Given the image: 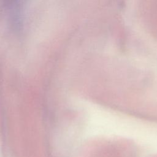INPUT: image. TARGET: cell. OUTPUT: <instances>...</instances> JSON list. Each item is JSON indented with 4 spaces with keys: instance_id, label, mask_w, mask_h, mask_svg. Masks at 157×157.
<instances>
[{
    "instance_id": "6da1fadb",
    "label": "cell",
    "mask_w": 157,
    "mask_h": 157,
    "mask_svg": "<svg viewBox=\"0 0 157 157\" xmlns=\"http://www.w3.org/2000/svg\"><path fill=\"white\" fill-rule=\"evenodd\" d=\"M7 6H10L14 5V4L17 2V0H4Z\"/></svg>"
}]
</instances>
